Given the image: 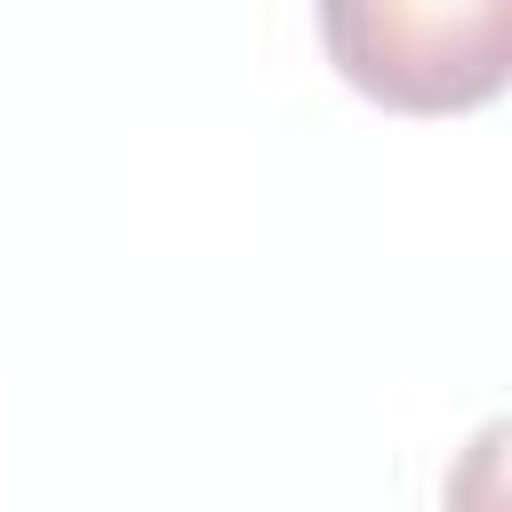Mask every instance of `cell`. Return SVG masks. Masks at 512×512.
Returning <instances> with one entry per match:
<instances>
[{"label":"cell","mask_w":512,"mask_h":512,"mask_svg":"<svg viewBox=\"0 0 512 512\" xmlns=\"http://www.w3.org/2000/svg\"><path fill=\"white\" fill-rule=\"evenodd\" d=\"M328 64L384 112H480L512 80V0H312Z\"/></svg>","instance_id":"1"}]
</instances>
